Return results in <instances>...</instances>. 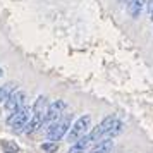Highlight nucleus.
Here are the masks:
<instances>
[{
	"mask_svg": "<svg viewBox=\"0 0 153 153\" xmlns=\"http://www.w3.org/2000/svg\"><path fill=\"white\" fill-rule=\"evenodd\" d=\"M71 120H72V115H62L59 120L48 124L47 126V131H45L47 138H48L50 141H53V143L60 141V139H62L64 136H67V132H69L71 126H72Z\"/></svg>",
	"mask_w": 153,
	"mask_h": 153,
	"instance_id": "1",
	"label": "nucleus"
},
{
	"mask_svg": "<svg viewBox=\"0 0 153 153\" xmlns=\"http://www.w3.org/2000/svg\"><path fill=\"white\" fill-rule=\"evenodd\" d=\"M90 127H91V115L84 114V115H81L74 124L71 126L69 132H67V141L69 143H76L79 138L86 136V132H88Z\"/></svg>",
	"mask_w": 153,
	"mask_h": 153,
	"instance_id": "2",
	"label": "nucleus"
},
{
	"mask_svg": "<svg viewBox=\"0 0 153 153\" xmlns=\"http://www.w3.org/2000/svg\"><path fill=\"white\" fill-rule=\"evenodd\" d=\"M29 119H31V108L29 107H22V108H19L17 112H14V114H9L7 117V124L14 129V131H24V127L28 126Z\"/></svg>",
	"mask_w": 153,
	"mask_h": 153,
	"instance_id": "3",
	"label": "nucleus"
},
{
	"mask_svg": "<svg viewBox=\"0 0 153 153\" xmlns=\"http://www.w3.org/2000/svg\"><path fill=\"white\" fill-rule=\"evenodd\" d=\"M117 120V117L112 114V115H107V117L102 119V122L97 126V127H93V131L90 132V139L91 143H95L97 145L100 139L107 138V134H108V131L112 129V126H114V122Z\"/></svg>",
	"mask_w": 153,
	"mask_h": 153,
	"instance_id": "4",
	"label": "nucleus"
},
{
	"mask_svg": "<svg viewBox=\"0 0 153 153\" xmlns=\"http://www.w3.org/2000/svg\"><path fill=\"white\" fill-rule=\"evenodd\" d=\"M67 108V103L64 100H55L48 105L47 108V114H45V119H43V126H48L52 122H55L64 115V110Z\"/></svg>",
	"mask_w": 153,
	"mask_h": 153,
	"instance_id": "5",
	"label": "nucleus"
},
{
	"mask_svg": "<svg viewBox=\"0 0 153 153\" xmlns=\"http://www.w3.org/2000/svg\"><path fill=\"white\" fill-rule=\"evenodd\" d=\"M24 100H26V93L22 90H14L10 93V97L5 100L4 107H5V110L9 114H14V112H17L19 108L24 107Z\"/></svg>",
	"mask_w": 153,
	"mask_h": 153,
	"instance_id": "6",
	"label": "nucleus"
},
{
	"mask_svg": "<svg viewBox=\"0 0 153 153\" xmlns=\"http://www.w3.org/2000/svg\"><path fill=\"white\" fill-rule=\"evenodd\" d=\"M91 145V139H90V134H86L83 138H79L76 143H72L69 148V153H84L86 148Z\"/></svg>",
	"mask_w": 153,
	"mask_h": 153,
	"instance_id": "7",
	"label": "nucleus"
},
{
	"mask_svg": "<svg viewBox=\"0 0 153 153\" xmlns=\"http://www.w3.org/2000/svg\"><path fill=\"white\" fill-rule=\"evenodd\" d=\"M112 148H114V141H112L110 138H103L91 148L90 153H110Z\"/></svg>",
	"mask_w": 153,
	"mask_h": 153,
	"instance_id": "8",
	"label": "nucleus"
},
{
	"mask_svg": "<svg viewBox=\"0 0 153 153\" xmlns=\"http://www.w3.org/2000/svg\"><path fill=\"white\" fill-rule=\"evenodd\" d=\"M145 5H146V0H131V4H129V14L134 19L139 17V14H141V10H143Z\"/></svg>",
	"mask_w": 153,
	"mask_h": 153,
	"instance_id": "9",
	"label": "nucleus"
},
{
	"mask_svg": "<svg viewBox=\"0 0 153 153\" xmlns=\"http://www.w3.org/2000/svg\"><path fill=\"white\" fill-rule=\"evenodd\" d=\"M16 90V84L14 83H7L4 84L2 88H0V103H5V100L10 97V93Z\"/></svg>",
	"mask_w": 153,
	"mask_h": 153,
	"instance_id": "10",
	"label": "nucleus"
},
{
	"mask_svg": "<svg viewBox=\"0 0 153 153\" xmlns=\"http://www.w3.org/2000/svg\"><path fill=\"white\" fill-rule=\"evenodd\" d=\"M122 129H124V124H122V122H120V120L117 119V120L114 122V126H112V129L108 131V134H107V138L114 139L115 136H117V134H120V132H122Z\"/></svg>",
	"mask_w": 153,
	"mask_h": 153,
	"instance_id": "11",
	"label": "nucleus"
},
{
	"mask_svg": "<svg viewBox=\"0 0 153 153\" xmlns=\"http://www.w3.org/2000/svg\"><path fill=\"white\" fill-rule=\"evenodd\" d=\"M2 148L5 153H17L19 152V146L12 143V141H2Z\"/></svg>",
	"mask_w": 153,
	"mask_h": 153,
	"instance_id": "12",
	"label": "nucleus"
},
{
	"mask_svg": "<svg viewBox=\"0 0 153 153\" xmlns=\"http://www.w3.org/2000/svg\"><path fill=\"white\" fill-rule=\"evenodd\" d=\"M42 150L45 153H55L57 150H59V145L53 143V141H47V143H43L42 145Z\"/></svg>",
	"mask_w": 153,
	"mask_h": 153,
	"instance_id": "13",
	"label": "nucleus"
},
{
	"mask_svg": "<svg viewBox=\"0 0 153 153\" xmlns=\"http://www.w3.org/2000/svg\"><path fill=\"white\" fill-rule=\"evenodd\" d=\"M146 9L150 14H153V0H146Z\"/></svg>",
	"mask_w": 153,
	"mask_h": 153,
	"instance_id": "14",
	"label": "nucleus"
},
{
	"mask_svg": "<svg viewBox=\"0 0 153 153\" xmlns=\"http://www.w3.org/2000/svg\"><path fill=\"white\" fill-rule=\"evenodd\" d=\"M150 19H152V22H153V14H150Z\"/></svg>",
	"mask_w": 153,
	"mask_h": 153,
	"instance_id": "15",
	"label": "nucleus"
},
{
	"mask_svg": "<svg viewBox=\"0 0 153 153\" xmlns=\"http://www.w3.org/2000/svg\"><path fill=\"white\" fill-rule=\"evenodd\" d=\"M2 74H4V71H2V69H0V77H2Z\"/></svg>",
	"mask_w": 153,
	"mask_h": 153,
	"instance_id": "16",
	"label": "nucleus"
}]
</instances>
